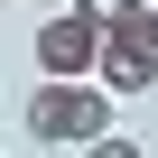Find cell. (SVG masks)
<instances>
[{
    "label": "cell",
    "instance_id": "cell-1",
    "mask_svg": "<svg viewBox=\"0 0 158 158\" xmlns=\"http://www.w3.org/2000/svg\"><path fill=\"white\" fill-rule=\"evenodd\" d=\"M112 130V84L102 74H47V84L28 93V139H65V149H93Z\"/></svg>",
    "mask_w": 158,
    "mask_h": 158
},
{
    "label": "cell",
    "instance_id": "cell-2",
    "mask_svg": "<svg viewBox=\"0 0 158 158\" xmlns=\"http://www.w3.org/2000/svg\"><path fill=\"white\" fill-rule=\"evenodd\" d=\"M102 84H112V93H149V84H158V37H149V19H139V0L102 28Z\"/></svg>",
    "mask_w": 158,
    "mask_h": 158
},
{
    "label": "cell",
    "instance_id": "cell-3",
    "mask_svg": "<svg viewBox=\"0 0 158 158\" xmlns=\"http://www.w3.org/2000/svg\"><path fill=\"white\" fill-rule=\"evenodd\" d=\"M37 65H47V74H102V19L84 10V0L37 28Z\"/></svg>",
    "mask_w": 158,
    "mask_h": 158
},
{
    "label": "cell",
    "instance_id": "cell-4",
    "mask_svg": "<svg viewBox=\"0 0 158 158\" xmlns=\"http://www.w3.org/2000/svg\"><path fill=\"white\" fill-rule=\"evenodd\" d=\"M84 158H139V149H130V139H121V130H102V139H93V149H84Z\"/></svg>",
    "mask_w": 158,
    "mask_h": 158
},
{
    "label": "cell",
    "instance_id": "cell-5",
    "mask_svg": "<svg viewBox=\"0 0 158 158\" xmlns=\"http://www.w3.org/2000/svg\"><path fill=\"white\" fill-rule=\"evenodd\" d=\"M84 10H93V19H102V28H112V19H121V10H130V0H84Z\"/></svg>",
    "mask_w": 158,
    "mask_h": 158
},
{
    "label": "cell",
    "instance_id": "cell-6",
    "mask_svg": "<svg viewBox=\"0 0 158 158\" xmlns=\"http://www.w3.org/2000/svg\"><path fill=\"white\" fill-rule=\"evenodd\" d=\"M139 19H149V37H158V10H139Z\"/></svg>",
    "mask_w": 158,
    "mask_h": 158
},
{
    "label": "cell",
    "instance_id": "cell-7",
    "mask_svg": "<svg viewBox=\"0 0 158 158\" xmlns=\"http://www.w3.org/2000/svg\"><path fill=\"white\" fill-rule=\"evenodd\" d=\"M139 10H158V0H139Z\"/></svg>",
    "mask_w": 158,
    "mask_h": 158
}]
</instances>
